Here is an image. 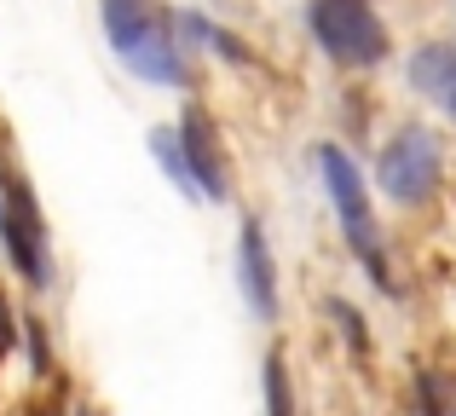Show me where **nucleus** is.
<instances>
[{"label": "nucleus", "instance_id": "nucleus-11", "mask_svg": "<svg viewBox=\"0 0 456 416\" xmlns=\"http://www.w3.org/2000/svg\"><path fill=\"white\" fill-rule=\"evenodd\" d=\"M330 313L341 318V330H346V341H353V347H370V336H364V324H358V313L346 301H330Z\"/></svg>", "mask_w": 456, "mask_h": 416}, {"label": "nucleus", "instance_id": "nucleus-6", "mask_svg": "<svg viewBox=\"0 0 456 416\" xmlns=\"http://www.w3.org/2000/svg\"><path fill=\"white\" fill-rule=\"evenodd\" d=\"M179 145H185L191 168H197V185H202V203H220L225 197V174H220V151H214V127L202 110H191L179 122Z\"/></svg>", "mask_w": 456, "mask_h": 416}, {"label": "nucleus", "instance_id": "nucleus-7", "mask_svg": "<svg viewBox=\"0 0 456 416\" xmlns=\"http://www.w3.org/2000/svg\"><path fill=\"white\" fill-rule=\"evenodd\" d=\"M411 81H416V93L451 104V93H456V46H422V53L411 58Z\"/></svg>", "mask_w": 456, "mask_h": 416}, {"label": "nucleus", "instance_id": "nucleus-2", "mask_svg": "<svg viewBox=\"0 0 456 416\" xmlns=\"http://www.w3.org/2000/svg\"><path fill=\"white\" fill-rule=\"evenodd\" d=\"M318 174H323V185H330V203L341 214L346 243L370 260L376 283H387V260H381V237H376V214H370V197H364V174L353 168V157H346L341 145H318Z\"/></svg>", "mask_w": 456, "mask_h": 416}, {"label": "nucleus", "instance_id": "nucleus-12", "mask_svg": "<svg viewBox=\"0 0 456 416\" xmlns=\"http://www.w3.org/2000/svg\"><path fill=\"white\" fill-rule=\"evenodd\" d=\"M12 347V313H6V301H0V353Z\"/></svg>", "mask_w": 456, "mask_h": 416}, {"label": "nucleus", "instance_id": "nucleus-4", "mask_svg": "<svg viewBox=\"0 0 456 416\" xmlns=\"http://www.w3.org/2000/svg\"><path fill=\"white\" fill-rule=\"evenodd\" d=\"M0 237H6V255L12 266L23 272L29 283H46V237H41V214H35L29 192H23L18 180H6V192H0Z\"/></svg>", "mask_w": 456, "mask_h": 416}, {"label": "nucleus", "instance_id": "nucleus-10", "mask_svg": "<svg viewBox=\"0 0 456 416\" xmlns=\"http://www.w3.org/2000/svg\"><path fill=\"white\" fill-rule=\"evenodd\" d=\"M266 416H295V387H289V364L272 353L266 359Z\"/></svg>", "mask_w": 456, "mask_h": 416}, {"label": "nucleus", "instance_id": "nucleus-3", "mask_svg": "<svg viewBox=\"0 0 456 416\" xmlns=\"http://www.w3.org/2000/svg\"><path fill=\"white\" fill-rule=\"evenodd\" d=\"M439 174H445V157H439V139L428 127H404V134L387 139L376 162V185L393 197V203H428L439 192Z\"/></svg>", "mask_w": 456, "mask_h": 416}, {"label": "nucleus", "instance_id": "nucleus-5", "mask_svg": "<svg viewBox=\"0 0 456 416\" xmlns=\"http://www.w3.org/2000/svg\"><path fill=\"white\" fill-rule=\"evenodd\" d=\"M237 272H243V295L255 306V318H272L278 313V272H272V255H266V237H260L255 220H243V237H237Z\"/></svg>", "mask_w": 456, "mask_h": 416}, {"label": "nucleus", "instance_id": "nucleus-9", "mask_svg": "<svg viewBox=\"0 0 456 416\" xmlns=\"http://www.w3.org/2000/svg\"><path fill=\"white\" fill-rule=\"evenodd\" d=\"M151 157L162 162V174H167V180H174L185 197H202V185H197V168H191L185 145H179V127H151Z\"/></svg>", "mask_w": 456, "mask_h": 416}, {"label": "nucleus", "instance_id": "nucleus-1", "mask_svg": "<svg viewBox=\"0 0 456 416\" xmlns=\"http://www.w3.org/2000/svg\"><path fill=\"white\" fill-rule=\"evenodd\" d=\"M306 29L335 64H381L387 58V23L370 0H306Z\"/></svg>", "mask_w": 456, "mask_h": 416}, {"label": "nucleus", "instance_id": "nucleus-13", "mask_svg": "<svg viewBox=\"0 0 456 416\" xmlns=\"http://www.w3.org/2000/svg\"><path fill=\"white\" fill-rule=\"evenodd\" d=\"M445 110H451V116H456V93H451V104H445Z\"/></svg>", "mask_w": 456, "mask_h": 416}, {"label": "nucleus", "instance_id": "nucleus-8", "mask_svg": "<svg viewBox=\"0 0 456 416\" xmlns=\"http://www.w3.org/2000/svg\"><path fill=\"white\" fill-rule=\"evenodd\" d=\"M99 12H104V29H110V46H116V53H127V46H134L139 35L156 23L151 0H99Z\"/></svg>", "mask_w": 456, "mask_h": 416}]
</instances>
